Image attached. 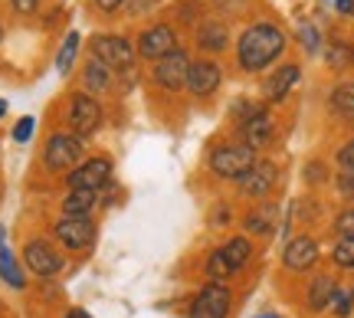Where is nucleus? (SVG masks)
Segmentation results:
<instances>
[{"instance_id":"5701e85b","label":"nucleus","mask_w":354,"mask_h":318,"mask_svg":"<svg viewBox=\"0 0 354 318\" xmlns=\"http://www.w3.org/2000/svg\"><path fill=\"white\" fill-rule=\"evenodd\" d=\"M76 53H79V33L76 30H69V37L63 39L59 56H56V73H59V76H69V69H73V63H76Z\"/></svg>"},{"instance_id":"20e7f679","label":"nucleus","mask_w":354,"mask_h":318,"mask_svg":"<svg viewBox=\"0 0 354 318\" xmlns=\"http://www.w3.org/2000/svg\"><path fill=\"white\" fill-rule=\"evenodd\" d=\"M43 161L50 171H73V167L82 165V141L76 135H53L46 141V154H43Z\"/></svg>"},{"instance_id":"a211bd4d","label":"nucleus","mask_w":354,"mask_h":318,"mask_svg":"<svg viewBox=\"0 0 354 318\" xmlns=\"http://www.w3.org/2000/svg\"><path fill=\"white\" fill-rule=\"evenodd\" d=\"M95 197H99V191H69V197L63 200V214L66 216H88V210L95 207Z\"/></svg>"},{"instance_id":"1a4fd4ad","label":"nucleus","mask_w":354,"mask_h":318,"mask_svg":"<svg viewBox=\"0 0 354 318\" xmlns=\"http://www.w3.org/2000/svg\"><path fill=\"white\" fill-rule=\"evenodd\" d=\"M56 240L63 243L66 250H86L92 246L95 240V227H92V220L88 216H63L59 223H56Z\"/></svg>"},{"instance_id":"4be33fe9","label":"nucleus","mask_w":354,"mask_h":318,"mask_svg":"<svg viewBox=\"0 0 354 318\" xmlns=\"http://www.w3.org/2000/svg\"><path fill=\"white\" fill-rule=\"evenodd\" d=\"M250 253H253V246H250V240H246V236H236V240H230L227 246H223V256H227V263H230V272H236V269L246 266Z\"/></svg>"},{"instance_id":"c756f323","label":"nucleus","mask_w":354,"mask_h":318,"mask_svg":"<svg viewBox=\"0 0 354 318\" xmlns=\"http://www.w3.org/2000/svg\"><path fill=\"white\" fill-rule=\"evenodd\" d=\"M33 128H37V118H33V115H24V118L13 125V141L26 144V141L33 138Z\"/></svg>"},{"instance_id":"473e14b6","label":"nucleus","mask_w":354,"mask_h":318,"mask_svg":"<svg viewBox=\"0 0 354 318\" xmlns=\"http://www.w3.org/2000/svg\"><path fill=\"white\" fill-rule=\"evenodd\" d=\"M335 227H338V233H342V236H354V207H351V210H344V214L335 220Z\"/></svg>"},{"instance_id":"0eeeda50","label":"nucleus","mask_w":354,"mask_h":318,"mask_svg":"<svg viewBox=\"0 0 354 318\" xmlns=\"http://www.w3.org/2000/svg\"><path fill=\"white\" fill-rule=\"evenodd\" d=\"M187 69H190L187 53L174 50V53H167V56L158 59V66H154V82L167 92H177V89L187 86Z\"/></svg>"},{"instance_id":"dca6fc26","label":"nucleus","mask_w":354,"mask_h":318,"mask_svg":"<svg viewBox=\"0 0 354 318\" xmlns=\"http://www.w3.org/2000/svg\"><path fill=\"white\" fill-rule=\"evenodd\" d=\"M299 66H279V73H272V76L266 79V86H263V92H266V102H282L286 95L292 92V86L299 82Z\"/></svg>"},{"instance_id":"58836bf2","label":"nucleus","mask_w":354,"mask_h":318,"mask_svg":"<svg viewBox=\"0 0 354 318\" xmlns=\"http://www.w3.org/2000/svg\"><path fill=\"white\" fill-rule=\"evenodd\" d=\"M66 318H92V315H88V312H82V308H73Z\"/></svg>"},{"instance_id":"c9c22d12","label":"nucleus","mask_w":354,"mask_h":318,"mask_svg":"<svg viewBox=\"0 0 354 318\" xmlns=\"http://www.w3.org/2000/svg\"><path fill=\"white\" fill-rule=\"evenodd\" d=\"M338 187H342V194H344V197H351V200H354V174H351V171L338 178Z\"/></svg>"},{"instance_id":"6ab92c4d","label":"nucleus","mask_w":354,"mask_h":318,"mask_svg":"<svg viewBox=\"0 0 354 318\" xmlns=\"http://www.w3.org/2000/svg\"><path fill=\"white\" fill-rule=\"evenodd\" d=\"M331 112L344 122H354V82H342L331 92Z\"/></svg>"},{"instance_id":"f8f14e48","label":"nucleus","mask_w":354,"mask_h":318,"mask_svg":"<svg viewBox=\"0 0 354 318\" xmlns=\"http://www.w3.org/2000/svg\"><path fill=\"white\" fill-rule=\"evenodd\" d=\"M220 82H223V76H220V66L210 63V59H201V63H190L187 86H184V89H190L194 95H210V92L220 89Z\"/></svg>"},{"instance_id":"2f4dec72","label":"nucleus","mask_w":354,"mask_h":318,"mask_svg":"<svg viewBox=\"0 0 354 318\" xmlns=\"http://www.w3.org/2000/svg\"><path fill=\"white\" fill-rule=\"evenodd\" d=\"M125 3H128L125 10L131 13V17H141V13L154 10V7H158V3H161V0H125Z\"/></svg>"},{"instance_id":"393cba45","label":"nucleus","mask_w":354,"mask_h":318,"mask_svg":"<svg viewBox=\"0 0 354 318\" xmlns=\"http://www.w3.org/2000/svg\"><path fill=\"white\" fill-rule=\"evenodd\" d=\"M331 295H335V282L328 276H318L312 282V289H308V306L312 308H325L331 302Z\"/></svg>"},{"instance_id":"f704fd0d","label":"nucleus","mask_w":354,"mask_h":318,"mask_svg":"<svg viewBox=\"0 0 354 318\" xmlns=\"http://www.w3.org/2000/svg\"><path fill=\"white\" fill-rule=\"evenodd\" d=\"M10 7L20 13V17H30V13H37L39 0H10Z\"/></svg>"},{"instance_id":"4468645a","label":"nucleus","mask_w":354,"mask_h":318,"mask_svg":"<svg viewBox=\"0 0 354 318\" xmlns=\"http://www.w3.org/2000/svg\"><path fill=\"white\" fill-rule=\"evenodd\" d=\"M276 165L272 161H256L246 174L240 178V187L246 194H253V197H263V194H269V187L276 184Z\"/></svg>"},{"instance_id":"ddd939ff","label":"nucleus","mask_w":354,"mask_h":318,"mask_svg":"<svg viewBox=\"0 0 354 318\" xmlns=\"http://www.w3.org/2000/svg\"><path fill=\"white\" fill-rule=\"evenodd\" d=\"M243 144H250V148H263V144H269V138H272V118L266 115L263 105H253L250 109V115H246V122H243Z\"/></svg>"},{"instance_id":"aec40b11","label":"nucleus","mask_w":354,"mask_h":318,"mask_svg":"<svg viewBox=\"0 0 354 318\" xmlns=\"http://www.w3.org/2000/svg\"><path fill=\"white\" fill-rule=\"evenodd\" d=\"M0 276H3V282L10 286V289H24L26 279H24V269L17 266V259L10 256V250L0 243Z\"/></svg>"},{"instance_id":"9d476101","label":"nucleus","mask_w":354,"mask_h":318,"mask_svg":"<svg viewBox=\"0 0 354 318\" xmlns=\"http://www.w3.org/2000/svg\"><path fill=\"white\" fill-rule=\"evenodd\" d=\"M177 50V33L171 30L167 24H158L151 26V30H145L138 37V56H145V59H161V56H167V53Z\"/></svg>"},{"instance_id":"f257e3e1","label":"nucleus","mask_w":354,"mask_h":318,"mask_svg":"<svg viewBox=\"0 0 354 318\" xmlns=\"http://www.w3.org/2000/svg\"><path fill=\"white\" fill-rule=\"evenodd\" d=\"M286 50V33L276 24H253L250 30H243L240 37V66L246 73H259L266 66H272Z\"/></svg>"},{"instance_id":"c85d7f7f","label":"nucleus","mask_w":354,"mask_h":318,"mask_svg":"<svg viewBox=\"0 0 354 318\" xmlns=\"http://www.w3.org/2000/svg\"><path fill=\"white\" fill-rule=\"evenodd\" d=\"M338 315H348L351 312V306H354V289H335V295H331V302H328Z\"/></svg>"},{"instance_id":"423d86ee","label":"nucleus","mask_w":354,"mask_h":318,"mask_svg":"<svg viewBox=\"0 0 354 318\" xmlns=\"http://www.w3.org/2000/svg\"><path fill=\"white\" fill-rule=\"evenodd\" d=\"M69 125H73V131L79 138H88L102 125V105L92 95H86V92H76L69 99Z\"/></svg>"},{"instance_id":"b1692460","label":"nucleus","mask_w":354,"mask_h":318,"mask_svg":"<svg viewBox=\"0 0 354 318\" xmlns=\"http://www.w3.org/2000/svg\"><path fill=\"white\" fill-rule=\"evenodd\" d=\"M325 59H328L331 69H348V66H354V46L335 39V43H328V50H325Z\"/></svg>"},{"instance_id":"f03ea898","label":"nucleus","mask_w":354,"mask_h":318,"mask_svg":"<svg viewBox=\"0 0 354 318\" xmlns=\"http://www.w3.org/2000/svg\"><path fill=\"white\" fill-rule=\"evenodd\" d=\"M256 165V148L250 144H223L210 154V167L220 178H243Z\"/></svg>"},{"instance_id":"7ed1b4c3","label":"nucleus","mask_w":354,"mask_h":318,"mask_svg":"<svg viewBox=\"0 0 354 318\" xmlns=\"http://www.w3.org/2000/svg\"><path fill=\"white\" fill-rule=\"evenodd\" d=\"M88 46H92V56L99 63H105L109 69H128V66L135 63V50H131V43L125 37L99 33V37L88 39Z\"/></svg>"},{"instance_id":"e433bc0d","label":"nucleus","mask_w":354,"mask_h":318,"mask_svg":"<svg viewBox=\"0 0 354 318\" xmlns=\"http://www.w3.org/2000/svg\"><path fill=\"white\" fill-rule=\"evenodd\" d=\"M95 7H99L102 13H115L125 7V0H95Z\"/></svg>"},{"instance_id":"a878e982","label":"nucleus","mask_w":354,"mask_h":318,"mask_svg":"<svg viewBox=\"0 0 354 318\" xmlns=\"http://www.w3.org/2000/svg\"><path fill=\"white\" fill-rule=\"evenodd\" d=\"M207 276H210V282H223L230 276V263H227V256H223V250H216V253L210 256V263H207Z\"/></svg>"},{"instance_id":"9b49d317","label":"nucleus","mask_w":354,"mask_h":318,"mask_svg":"<svg viewBox=\"0 0 354 318\" xmlns=\"http://www.w3.org/2000/svg\"><path fill=\"white\" fill-rule=\"evenodd\" d=\"M24 266L33 276H56L63 269V259L56 256V250H53L50 243L33 240V243H26V250H24Z\"/></svg>"},{"instance_id":"4c0bfd02","label":"nucleus","mask_w":354,"mask_h":318,"mask_svg":"<svg viewBox=\"0 0 354 318\" xmlns=\"http://www.w3.org/2000/svg\"><path fill=\"white\" fill-rule=\"evenodd\" d=\"M335 7L342 13H348V17H354V0H335Z\"/></svg>"},{"instance_id":"bb28decb","label":"nucleus","mask_w":354,"mask_h":318,"mask_svg":"<svg viewBox=\"0 0 354 318\" xmlns=\"http://www.w3.org/2000/svg\"><path fill=\"white\" fill-rule=\"evenodd\" d=\"M335 263L338 266H344V269H354V236H344L338 246H335Z\"/></svg>"},{"instance_id":"a19ab883","label":"nucleus","mask_w":354,"mask_h":318,"mask_svg":"<svg viewBox=\"0 0 354 318\" xmlns=\"http://www.w3.org/2000/svg\"><path fill=\"white\" fill-rule=\"evenodd\" d=\"M259 318H276V315H259Z\"/></svg>"},{"instance_id":"412c9836","label":"nucleus","mask_w":354,"mask_h":318,"mask_svg":"<svg viewBox=\"0 0 354 318\" xmlns=\"http://www.w3.org/2000/svg\"><path fill=\"white\" fill-rule=\"evenodd\" d=\"M197 43H201V50H210V53L227 50V30L220 24H207L197 30Z\"/></svg>"},{"instance_id":"f3484780","label":"nucleus","mask_w":354,"mask_h":318,"mask_svg":"<svg viewBox=\"0 0 354 318\" xmlns=\"http://www.w3.org/2000/svg\"><path fill=\"white\" fill-rule=\"evenodd\" d=\"M82 82H86L88 92H105L109 86H112V69L92 56V59L86 63V69H82Z\"/></svg>"},{"instance_id":"39448f33","label":"nucleus","mask_w":354,"mask_h":318,"mask_svg":"<svg viewBox=\"0 0 354 318\" xmlns=\"http://www.w3.org/2000/svg\"><path fill=\"white\" fill-rule=\"evenodd\" d=\"M112 178V161L109 158H88L79 167L69 171V191H102Z\"/></svg>"},{"instance_id":"72a5a7b5","label":"nucleus","mask_w":354,"mask_h":318,"mask_svg":"<svg viewBox=\"0 0 354 318\" xmlns=\"http://www.w3.org/2000/svg\"><path fill=\"white\" fill-rule=\"evenodd\" d=\"M338 165H342L344 171H351V174H354V141H348L342 151H338Z\"/></svg>"},{"instance_id":"cd10ccee","label":"nucleus","mask_w":354,"mask_h":318,"mask_svg":"<svg viewBox=\"0 0 354 318\" xmlns=\"http://www.w3.org/2000/svg\"><path fill=\"white\" fill-rule=\"evenodd\" d=\"M272 216H276V210H272V207H266V210H256V214L246 220V227L253 230V233H269V227H272Z\"/></svg>"},{"instance_id":"2eb2a0df","label":"nucleus","mask_w":354,"mask_h":318,"mask_svg":"<svg viewBox=\"0 0 354 318\" xmlns=\"http://www.w3.org/2000/svg\"><path fill=\"white\" fill-rule=\"evenodd\" d=\"M286 266L289 269H308V266H315L318 263V243L312 240V236H295V240L286 246Z\"/></svg>"},{"instance_id":"ea45409f","label":"nucleus","mask_w":354,"mask_h":318,"mask_svg":"<svg viewBox=\"0 0 354 318\" xmlns=\"http://www.w3.org/2000/svg\"><path fill=\"white\" fill-rule=\"evenodd\" d=\"M3 115H7V102H3V99H0V118H3Z\"/></svg>"},{"instance_id":"7c9ffc66","label":"nucleus","mask_w":354,"mask_h":318,"mask_svg":"<svg viewBox=\"0 0 354 318\" xmlns=\"http://www.w3.org/2000/svg\"><path fill=\"white\" fill-rule=\"evenodd\" d=\"M299 39H302V46L308 53H318V30L312 24H302V26H299Z\"/></svg>"},{"instance_id":"6e6552de","label":"nucleus","mask_w":354,"mask_h":318,"mask_svg":"<svg viewBox=\"0 0 354 318\" xmlns=\"http://www.w3.org/2000/svg\"><path fill=\"white\" fill-rule=\"evenodd\" d=\"M227 312H230V292L223 282L203 286L201 295L190 306V318H227Z\"/></svg>"}]
</instances>
